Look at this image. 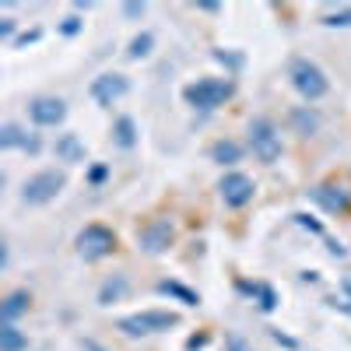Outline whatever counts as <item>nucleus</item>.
Returning a JSON list of instances; mask_svg holds the SVG:
<instances>
[{"instance_id": "obj_19", "label": "nucleus", "mask_w": 351, "mask_h": 351, "mask_svg": "<svg viewBox=\"0 0 351 351\" xmlns=\"http://www.w3.org/2000/svg\"><path fill=\"white\" fill-rule=\"evenodd\" d=\"M158 291H162V295H176V299H180L183 306H197V302H200V299L193 295L190 288H183V285H176V281H162V285H158Z\"/></svg>"}, {"instance_id": "obj_28", "label": "nucleus", "mask_w": 351, "mask_h": 351, "mask_svg": "<svg viewBox=\"0 0 351 351\" xmlns=\"http://www.w3.org/2000/svg\"><path fill=\"white\" fill-rule=\"evenodd\" d=\"M123 11H127V14H130V18H137V14H144V4H127V8H123Z\"/></svg>"}, {"instance_id": "obj_21", "label": "nucleus", "mask_w": 351, "mask_h": 351, "mask_svg": "<svg viewBox=\"0 0 351 351\" xmlns=\"http://www.w3.org/2000/svg\"><path fill=\"white\" fill-rule=\"evenodd\" d=\"M152 43H155V39H152L148 32H141V36H137V39L130 43L127 56H130V60H141V56H148V53H152Z\"/></svg>"}, {"instance_id": "obj_8", "label": "nucleus", "mask_w": 351, "mask_h": 351, "mask_svg": "<svg viewBox=\"0 0 351 351\" xmlns=\"http://www.w3.org/2000/svg\"><path fill=\"white\" fill-rule=\"evenodd\" d=\"M218 190H221V200L228 204V208H246V204L253 200V180L246 172H225L221 176V183H218Z\"/></svg>"}, {"instance_id": "obj_15", "label": "nucleus", "mask_w": 351, "mask_h": 351, "mask_svg": "<svg viewBox=\"0 0 351 351\" xmlns=\"http://www.w3.org/2000/svg\"><path fill=\"white\" fill-rule=\"evenodd\" d=\"M28 306H32L28 291H14V295H8L4 302H0V324H11V319H18L21 313H28Z\"/></svg>"}, {"instance_id": "obj_17", "label": "nucleus", "mask_w": 351, "mask_h": 351, "mask_svg": "<svg viewBox=\"0 0 351 351\" xmlns=\"http://www.w3.org/2000/svg\"><path fill=\"white\" fill-rule=\"evenodd\" d=\"M211 158L218 162V165H236L239 158H243V148L236 141H218L215 148H211Z\"/></svg>"}, {"instance_id": "obj_25", "label": "nucleus", "mask_w": 351, "mask_h": 351, "mask_svg": "<svg viewBox=\"0 0 351 351\" xmlns=\"http://www.w3.org/2000/svg\"><path fill=\"white\" fill-rule=\"evenodd\" d=\"M256 291H260V299H263V302H260V306H263V309H274V306H278V302H274V291H271V288H267V285H260V288H256Z\"/></svg>"}, {"instance_id": "obj_32", "label": "nucleus", "mask_w": 351, "mask_h": 351, "mask_svg": "<svg viewBox=\"0 0 351 351\" xmlns=\"http://www.w3.org/2000/svg\"><path fill=\"white\" fill-rule=\"evenodd\" d=\"M4 186H8V176H4V172H0V193H4Z\"/></svg>"}, {"instance_id": "obj_5", "label": "nucleus", "mask_w": 351, "mask_h": 351, "mask_svg": "<svg viewBox=\"0 0 351 351\" xmlns=\"http://www.w3.org/2000/svg\"><path fill=\"white\" fill-rule=\"evenodd\" d=\"M291 84H295V92L302 95V99H309V102H316V99H324L327 95V77H324V71H319L313 60H306V56H299V60H291Z\"/></svg>"}, {"instance_id": "obj_10", "label": "nucleus", "mask_w": 351, "mask_h": 351, "mask_svg": "<svg viewBox=\"0 0 351 351\" xmlns=\"http://www.w3.org/2000/svg\"><path fill=\"white\" fill-rule=\"evenodd\" d=\"M137 239H141V246L148 250V253H165L169 243H172V225L158 218V221H152V225H144Z\"/></svg>"}, {"instance_id": "obj_27", "label": "nucleus", "mask_w": 351, "mask_h": 351, "mask_svg": "<svg viewBox=\"0 0 351 351\" xmlns=\"http://www.w3.org/2000/svg\"><path fill=\"white\" fill-rule=\"evenodd\" d=\"M204 344H208V337H190V341H186L190 351H197V348H204Z\"/></svg>"}, {"instance_id": "obj_30", "label": "nucleus", "mask_w": 351, "mask_h": 351, "mask_svg": "<svg viewBox=\"0 0 351 351\" xmlns=\"http://www.w3.org/2000/svg\"><path fill=\"white\" fill-rule=\"evenodd\" d=\"M4 263H8V246L0 243V267H4Z\"/></svg>"}, {"instance_id": "obj_14", "label": "nucleus", "mask_w": 351, "mask_h": 351, "mask_svg": "<svg viewBox=\"0 0 351 351\" xmlns=\"http://www.w3.org/2000/svg\"><path fill=\"white\" fill-rule=\"evenodd\" d=\"M127 288H130L127 274H112V278L99 288V306H112V302H120V299L127 295Z\"/></svg>"}, {"instance_id": "obj_12", "label": "nucleus", "mask_w": 351, "mask_h": 351, "mask_svg": "<svg viewBox=\"0 0 351 351\" xmlns=\"http://www.w3.org/2000/svg\"><path fill=\"white\" fill-rule=\"evenodd\" d=\"M313 200H319L327 211H348L351 193H348L344 186H334V183H327V186H316V190H313Z\"/></svg>"}, {"instance_id": "obj_2", "label": "nucleus", "mask_w": 351, "mask_h": 351, "mask_svg": "<svg viewBox=\"0 0 351 351\" xmlns=\"http://www.w3.org/2000/svg\"><path fill=\"white\" fill-rule=\"evenodd\" d=\"M169 327H180V316L176 313H165V309H144V313H134V316H123L116 330H123L127 337H144V334H162Z\"/></svg>"}, {"instance_id": "obj_22", "label": "nucleus", "mask_w": 351, "mask_h": 351, "mask_svg": "<svg viewBox=\"0 0 351 351\" xmlns=\"http://www.w3.org/2000/svg\"><path fill=\"white\" fill-rule=\"evenodd\" d=\"M324 25H351V8H344V11H334V14H324Z\"/></svg>"}, {"instance_id": "obj_20", "label": "nucleus", "mask_w": 351, "mask_h": 351, "mask_svg": "<svg viewBox=\"0 0 351 351\" xmlns=\"http://www.w3.org/2000/svg\"><path fill=\"white\" fill-rule=\"evenodd\" d=\"M291 120H295L299 134H316V127H319V116H316V112H309V109L291 112Z\"/></svg>"}, {"instance_id": "obj_9", "label": "nucleus", "mask_w": 351, "mask_h": 351, "mask_svg": "<svg viewBox=\"0 0 351 351\" xmlns=\"http://www.w3.org/2000/svg\"><path fill=\"white\" fill-rule=\"evenodd\" d=\"M88 92H92V99H95L99 106H112V102H120V99L130 92V81H127L123 74H99Z\"/></svg>"}, {"instance_id": "obj_24", "label": "nucleus", "mask_w": 351, "mask_h": 351, "mask_svg": "<svg viewBox=\"0 0 351 351\" xmlns=\"http://www.w3.org/2000/svg\"><path fill=\"white\" fill-rule=\"evenodd\" d=\"M14 28H18V21H14V18H0V43L11 39V36H14Z\"/></svg>"}, {"instance_id": "obj_11", "label": "nucleus", "mask_w": 351, "mask_h": 351, "mask_svg": "<svg viewBox=\"0 0 351 351\" xmlns=\"http://www.w3.org/2000/svg\"><path fill=\"white\" fill-rule=\"evenodd\" d=\"M11 148H25V152H39V141L32 134H25L18 123H4L0 127V152H11Z\"/></svg>"}, {"instance_id": "obj_6", "label": "nucleus", "mask_w": 351, "mask_h": 351, "mask_svg": "<svg viewBox=\"0 0 351 351\" xmlns=\"http://www.w3.org/2000/svg\"><path fill=\"white\" fill-rule=\"evenodd\" d=\"M74 243H77V253L84 260H102L116 250V232L106 228V225H84Z\"/></svg>"}, {"instance_id": "obj_18", "label": "nucleus", "mask_w": 351, "mask_h": 351, "mask_svg": "<svg viewBox=\"0 0 351 351\" xmlns=\"http://www.w3.org/2000/svg\"><path fill=\"white\" fill-rule=\"evenodd\" d=\"M112 141L120 144V148H134V144H137V127H134L130 116H120V120H116V127H112Z\"/></svg>"}, {"instance_id": "obj_26", "label": "nucleus", "mask_w": 351, "mask_h": 351, "mask_svg": "<svg viewBox=\"0 0 351 351\" xmlns=\"http://www.w3.org/2000/svg\"><path fill=\"white\" fill-rule=\"evenodd\" d=\"M77 28H81V21H77V18H67V21H64V32H67V36H74Z\"/></svg>"}, {"instance_id": "obj_4", "label": "nucleus", "mask_w": 351, "mask_h": 351, "mask_svg": "<svg viewBox=\"0 0 351 351\" xmlns=\"http://www.w3.org/2000/svg\"><path fill=\"white\" fill-rule=\"evenodd\" d=\"M250 148L263 165H274L281 158V134L267 116H256V120L250 123Z\"/></svg>"}, {"instance_id": "obj_13", "label": "nucleus", "mask_w": 351, "mask_h": 351, "mask_svg": "<svg viewBox=\"0 0 351 351\" xmlns=\"http://www.w3.org/2000/svg\"><path fill=\"white\" fill-rule=\"evenodd\" d=\"M53 152H56V158L67 162V165L84 162V144L77 141V134H60V137H56V144H53Z\"/></svg>"}, {"instance_id": "obj_1", "label": "nucleus", "mask_w": 351, "mask_h": 351, "mask_svg": "<svg viewBox=\"0 0 351 351\" xmlns=\"http://www.w3.org/2000/svg\"><path fill=\"white\" fill-rule=\"evenodd\" d=\"M67 186V176L56 172V169H43L36 172L32 180H25L21 186V204H28V208H43V204L56 200V193H60Z\"/></svg>"}, {"instance_id": "obj_16", "label": "nucleus", "mask_w": 351, "mask_h": 351, "mask_svg": "<svg viewBox=\"0 0 351 351\" xmlns=\"http://www.w3.org/2000/svg\"><path fill=\"white\" fill-rule=\"evenodd\" d=\"M28 337L14 327V324H0V351H25Z\"/></svg>"}, {"instance_id": "obj_23", "label": "nucleus", "mask_w": 351, "mask_h": 351, "mask_svg": "<svg viewBox=\"0 0 351 351\" xmlns=\"http://www.w3.org/2000/svg\"><path fill=\"white\" fill-rule=\"evenodd\" d=\"M225 351H253V348H250V344H246L239 334H228V341H225Z\"/></svg>"}, {"instance_id": "obj_7", "label": "nucleus", "mask_w": 351, "mask_h": 351, "mask_svg": "<svg viewBox=\"0 0 351 351\" xmlns=\"http://www.w3.org/2000/svg\"><path fill=\"white\" fill-rule=\"evenodd\" d=\"M28 120L36 127H60L67 120V102L56 95H36L28 102Z\"/></svg>"}, {"instance_id": "obj_29", "label": "nucleus", "mask_w": 351, "mask_h": 351, "mask_svg": "<svg viewBox=\"0 0 351 351\" xmlns=\"http://www.w3.org/2000/svg\"><path fill=\"white\" fill-rule=\"evenodd\" d=\"M102 180H106V169L95 165V169H92V183H102Z\"/></svg>"}, {"instance_id": "obj_31", "label": "nucleus", "mask_w": 351, "mask_h": 351, "mask_svg": "<svg viewBox=\"0 0 351 351\" xmlns=\"http://www.w3.org/2000/svg\"><path fill=\"white\" fill-rule=\"evenodd\" d=\"M81 348H84V351H102V348H95V344H92V341H84V344H81Z\"/></svg>"}, {"instance_id": "obj_3", "label": "nucleus", "mask_w": 351, "mask_h": 351, "mask_svg": "<svg viewBox=\"0 0 351 351\" xmlns=\"http://www.w3.org/2000/svg\"><path fill=\"white\" fill-rule=\"evenodd\" d=\"M228 95H232V81H221V77H200L183 88V99L193 109H218Z\"/></svg>"}]
</instances>
